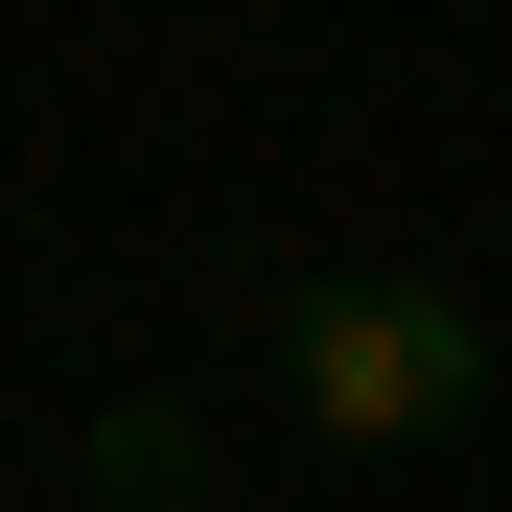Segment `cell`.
I'll use <instances>...</instances> for the list:
<instances>
[{
  "label": "cell",
  "instance_id": "obj_1",
  "mask_svg": "<svg viewBox=\"0 0 512 512\" xmlns=\"http://www.w3.org/2000/svg\"><path fill=\"white\" fill-rule=\"evenodd\" d=\"M280 396H303V443L419 466L443 419H489V326H466L443 280H373V256H326V280L280 303Z\"/></svg>",
  "mask_w": 512,
  "mask_h": 512
},
{
  "label": "cell",
  "instance_id": "obj_2",
  "mask_svg": "<svg viewBox=\"0 0 512 512\" xmlns=\"http://www.w3.org/2000/svg\"><path fill=\"white\" fill-rule=\"evenodd\" d=\"M70 489H94V512H210V419L187 396H117L94 443H70Z\"/></svg>",
  "mask_w": 512,
  "mask_h": 512
}]
</instances>
